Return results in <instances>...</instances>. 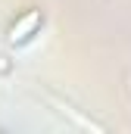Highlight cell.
Masks as SVG:
<instances>
[{"mask_svg":"<svg viewBox=\"0 0 131 134\" xmlns=\"http://www.w3.org/2000/svg\"><path fill=\"white\" fill-rule=\"evenodd\" d=\"M41 28H44V9L41 6H28L6 25V44L9 47H25V44H31L41 34Z\"/></svg>","mask_w":131,"mask_h":134,"instance_id":"cell-1","label":"cell"}]
</instances>
